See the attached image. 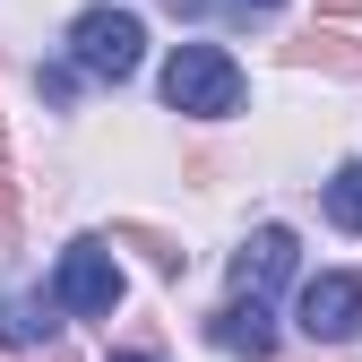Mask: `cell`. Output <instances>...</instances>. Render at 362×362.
Wrapping results in <instances>:
<instances>
[{
	"instance_id": "16",
	"label": "cell",
	"mask_w": 362,
	"mask_h": 362,
	"mask_svg": "<svg viewBox=\"0 0 362 362\" xmlns=\"http://www.w3.org/2000/svg\"><path fill=\"white\" fill-rule=\"evenodd\" d=\"M112 362H156V354H112Z\"/></svg>"
},
{
	"instance_id": "17",
	"label": "cell",
	"mask_w": 362,
	"mask_h": 362,
	"mask_svg": "<svg viewBox=\"0 0 362 362\" xmlns=\"http://www.w3.org/2000/svg\"><path fill=\"white\" fill-rule=\"evenodd\" d=\"M242 9H276V0H242Z\"/></svg>"
},
{
	"instance_id": "3",
	"label": "cell",
	"mask_w": 362,
	"mask_h": 362,
	"mask_svg": "<svg viewBox=\"0 0 362 362\" xmlns=\"http://www.w3.org/2000/svg\"><path fill=\"white\" fill-rule=\"evenodd\" d=\"M139 52H147V26L129 18V9H86V18L69 26V61H78L86 78H129Z\"/></svg>"
},
{
	"instance_id": "12",
	"label": "cell",
	"mask_w": 362,
	"mask_h": 362,
	"mask_svg": "<svg viewBox=\"0 0 362 362\" xmlns=\"http://www.w3.org/2000/svg\"><path fill=\"white\" fill-rule=\"evenodd\" d=\"M0 242H18V181L0 173Z\"/></svg>"
},
{
	"instance_id": "2",
	"label": "cell",
	"mask_w": 362,
	"mask_h": 362,
	"mask_svg": "<svg viewBox=\"0 0 362 362\" xmlns=\"http://www.w3.org/2000/svg\"><path fill=\"white\" fill-rule=\"evenodd\" d=\"M52 302L69 310V320H112V310H121L112 242H69V250H61V276H52Z\"/></svg>"
},
{
	"instance_id": "11",
	"label": "cell",
	"mask_w": 362,
	"mask_h": 362,
	"mask_svg": "<svg viewBox=\"0 0 362 362\" xmlns=\"http://www.w3.org/2000/svg\"><path fill=\"white\" fill-rule=\"evenodd\" d=\"M35 86H43V104H69V95H78V61H69V69H61V61L35 69Z\"/></svg>"
},
{
	"instance_id": "5",
	"label": "cell",
	"mask_w": 362,
	"mask_h": 362,
	"mask_svg": "<svg viewBox=\"0 0 362 362\" xmlns=\"http://www.w3.org/2000/svg\"><path fill=\"white\" fill-rule=\"evenodd\" d=\"M207 345L216 354H233V362H267L276 354V320H267V293H233L207 320Z\"/></svg>"
},
{
	"instance_id": "6",
	"label": "cell",
	"mask_w": 362,
	"mask_h": 362,
	"mask_svg": "<svg viewBox=\"0 0 362 362\" xmlns=\"http://www.w3.org/2000/svg\"><path fill=\"white\" fill-rule=\"evenodd\" d=\"M293 276V233L285 224H259V233L233 250V293H276Z\"/></svg>"
},
{
	"instance_id": "8",
	"label": "cell",
	"mask_w": 362,
	"mask_h": 362,
	"mask_svg": "<svg viewBox=\"0 0 362 362\" xmlns=\"http://www.w3.org/2000/svg\"><path fill=\"white\" fill-rule=\"evenodd\" d=\"M0 337H9V345H43V337H52V302L9 293V302H0Z\"/></svg>"
},
{
	"instance_id": "4",
	"label": "cell",
	"mask_w": 362,
	"mask_h": 362,
	"mask_svg": "<svg viewBox=\"0 0 362 362\" xmlns=\"http://www.w3.org/2000/svg\"><path fill=\"white\" fill-rule=\"evenodd\" d=\"M293 328H302L310 345H345V337L362 328V285H354V276H310L302 302H293Z\"/></svg>"
},
{
	"instance_id": "13",
	"label": "cell",
	"mask_w": 362,
	"mask_h": 362,
	"mask_svg": "<svg viewBox=\"0 0 362 362\" xmlns=\"http://www.w3.org/2000/svg\"><path fill=\"white\" fill-rule=\"evenodd\" d=\"M320 9H328V18H362V0H320Z\"/></svg>"
},
{
	"instance_id": "15",
	"label": "cell",
	"mask_w": 362,
	"mask_h": 362,
	"mask_svg": "<svg viewBox=\"0 0 362 362\" xmlns=\"http://www.w3.org/2000/svg\"><path fill=\"white\" fill-rule=\"evenodd\" d=\"M35 362H78V354H61V345H52V354H35Z\"/></svg>"
},
{
	"instance_id": "7",
	"label": "cell",
	"mask_w": 362,
	"mask_h": 362,
	"mask_svg": "<svg viewBox=\"0 0 362 362\" xmlns=\"http://www.w3.org/2000/svg\"><path fill=\"white\" fill-rule=\"evenodd\" d=\"M285 69H354V78H362V52H354L345 35H320V26H310V35L285 43Z\"/></svg>"
},
{
	"instance_id": "1",
	"label": "cell",
	"mask_w": 362,
	"mask_h": 362,
	"mask_svg": "<svg viewBox=\"0 0 362 362\" xmlns=\"http://www.w3.org/2000/svg\"><path fill=\"white\" fill-rule=\"evenodd\" d=\"M164 104L190 112V121H224V112H242V69L216 43H181L164 61Z\"/></svg>"
},
{
	"instance_id": "14",
	"label": "cell",
	"mask_w": 362,
	"mask_h": 362,
	"mask_svg": "<svg viewBox=\"0 0 362 362\" xmlns=\"http://www.w3.org/2000/svg\"><path fill=\"white\" fill-rule=\"evenodd\" d=\"M199 9H207V0H173V18H199Z\"/></svg>"
},
{
	"instance_id": "10",
	"label": "cell",
	"mask_w": 362,
	"mask_h": 362,
	"mask_svg": "<svg viewBox=\"0 0 362 362\" xmlns=\"http://www.w3.org/2000/svg\"><path fill=\"white\" fill-rule=\"evenodd\" d=\"M328 224L362 233V164H337V181H328Z\"/></svg>"
},
{
	"instance_id": "9",
	"label": "cell",
	"mask_w": 362,
	"mask_h": 362,
	"mask_svg": "<svg viewBox=\"0 0 362 362\" xmlns=\"http://www.w3.org/2000/svg\"><path fill=\"white\" fill-rule=\"evenodd\" d=\"M112 242L147 250V267H156V276H181V267H190V250H181L173 233H156V224H112Z\"/></svg>"
},
{
	"instance_id": "18",
	"label": "cell",
	"mask_w": 362,
	"mask_h": 362,
	"mask_svg": "<svg viewBox=\"0 0 362 362\" xmlns=\"http://www.w3.org/2000/svg\"><path fill=\"white\" fill-rule=\"evenodd\" d=\"M0 139H9V129H0Z\"/></svg>"
}]
</instances>
